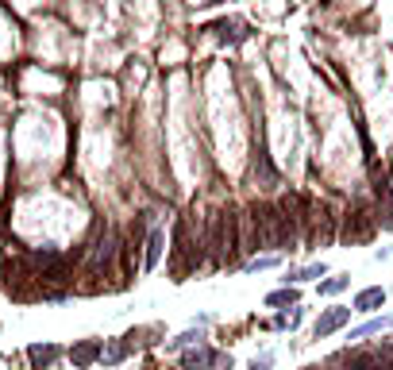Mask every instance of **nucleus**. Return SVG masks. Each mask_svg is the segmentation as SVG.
Returning <instances> with one entry per match:
<instances>
[{
    "instance_id": "nucleus-5",
    "label": "nucleus",
    "mask_w": 393,
    "mask_h": 370,
    "mask_svg": "<svg viewBox=\"0 0 393 370\" xmlns=\"http://www.w3.org/2000/svg\"><path fill=\"white\" fill-rule=\"evenodd\" d=\"M374 193H378V224L393 232V182L389 178H378Z\"/></svg>"
},
{
    "instance_id": "nucleus-11",
    "label": "nucleus",
    "mask_w": 393,
    "mask_h": 370,
    "mask_svg": "<svg viewBox=\"0 0 393 370\" xmlns=\"http://www.w3.org/2000/svg\"><path fill=\"white\" fill-rule=\"evenodd\" d=\"M378 305H386V289H382V286L362 289L359 297H354V312H370V309H378Z\"/></svg>"
},
{
    "instance_id": "nucleus-15",
    "label": "nucleus",
    "mask_w": 393,
    "mask_h": 370,
    "mask_svg": "<svg viewBox=\"0 0 393 370\" xmlns=\"http://www.w3.org/2000/svg\"><path fill=\"white\" fill-rule=\"evenodd\" d=\"M382 328H389V317H382V320H370V324H362V328H354V332H351V339H362V336H374V332H382Z\"/></svg>"
},
{
    "instance_id": "nucleus-10",
    "label": "nucleus",
    "mask_w": 393,
    "mask_h": 370,
    "mask_svg": "<svg viewBox=\"0 0 393 370\" xmlns=\"http://www.w3.org/2000/svg\"><path fill=\"white\" fill-rule=\"evenodd\" d=\"M255 178L262 182V189H270L277 182V174H274V166H270V155H266V147H258V155H255Z\"/></svg>"
},
{
    "instance_id": "nucleus-3",
    "label": "nucleus",
    "mask_w": 393,
    "mask_h": 370,
    "mask_svg": "<svg viewBox=\"0 0 393 370\" xmlns=\"http://www.w3.org/2000/svg\"><path fill=\"white\" fill-rule=\"evenodd\" d=\"M116 232H112L108 224H101L97 232H93V243H89V255H85V259H89V274H104L112 267V259H116Z\"/></svg>"
},
{
    "instance_id": "nucleus-14",
    "label": "nucleus",
    "mask_w": 393,
    "mask_h": 370,
    "mask_svg": "<svg viewBox=\"0 0 393 370\" xmlns=\"http://www.w3.org/2000/svg\"><path fill=\"white\" fill-rule=\"evenodd\" d=\"M123 355H128V344H120V339H116V344H108V347H101V359H104V363H120Z\"/></svg>"
},
{
    "instance_id": "nucleus-4",
    "label": "nucleus",
    "mask_w": 393,
    "mask_h": 370,
    "mask_svg": "<svg viewBox=\"0 0 393 370\" xmlns=\"http://www.w3.org/2000/svg\"><path fill=\"white\" fill-rule=\"evenodd\" d=\"M347 320H351V309L335 305V309H328V312H320V320L312 324V336H316V339H324V336H332L335 328H343Z\"/></svg>"
},
{
    "instance_id": "nucleus-17",
    "label": "nucleus",
    "mask_w": 393,
    "mask_h": 370,
    "mask_svg": "<svg viewBox=\"0 0 393 370\" xmlns=\"http://www.w3.org/2000/svg\"><path fill=\"white\" fill-rule=\"evenodd\" d=\"M312 278H324V262H316V267L297 270V282H312Z\"/></svg>"
},
{
    "instance_id": "nucleus-16",
    "label": "nucleus",
    "mask_w": 393,
    "mask_h": 370,
    "mask_svg": "<svg viewBox=\"0 0 393 370\" xmlns=\"http://www.w3.org/2000/svg\"><path fill=\"white\" fill-rule=\"evenodd\" d=\"M266 305H297V289H277L266 297Z\"/></svg>"
},
{
    "instance_id": "nucleus-2",
    "label": "nucleus",
    "mask_w": 393,
    "mask_h": 370,
    "mask_svg": "<svg viewBox=\"0 0 393 370\" xmlns=\"http://www.w3.org/2000/svg\"><path fill=\"white\" fill-rule=\"evenodd\" d=\"M31 262L39 267V274L35 278L46 282V286H66V282L73 278V267H70V259L58 251H51V247H43V251H35L31 255Z\"/></svg>"
},
{
    "instance_id": "nucleus-19",
    "label": "nucleus",
    "mask_w": 393,
    "mask_h": 370,
    "mask_svg": "<svg viewBox=\"0 0 393 370\" xmlns=\"http://www.w3.org/2000/svg\"><path fill=\"white\" fill-rule=\"evenodd\" d=\"M197 339H200V332H185V336H178L170 347H185V344H197Z\"/></svg>"
},
{
    "instance_id": "nucleus-1",
    "label": "nucleus",
    "mask_w": 393,
    "mask_h": 370,
    "mask_svg": "<svg viewBox=\"0 0 393 370\" xmlns=\"http://www.w3.org/2000/svg\"><path fill=\"white\" fill-rule=\"evenodd\" d=\"M235 224H239V216L232 212V208H220V212L213 216V224H208V251H213L216 262H232L235 251L243 247Z\"/></svg>"
},
{
    "instance_id": "nucleus-20",
    "label": "nucleus",
    "mask_w": 393,
    "mask_h": 370,
    "mask_svg": "<svg viewBox=\"0 0 393 370\" xmlns=\"http://www.w3.org/2000/svg\"><path fill=\"white\" fill-rule=\"evenodd\" d=\"M274 262H277V259H255L251 270H266V267H274Z\"/></svg>"
},
{
    "instance_id": "nucleus-8",
    "label": "nucleus",
    "mask_w": 393,
    "mask_h": 370,
    "mask_svg": "<svg viewBox=\"0 0 393 370\" xmlns=\"http://www.w3.org/2000/svg\"><path fill=\"white\" fill-rule=\"evenodd\" d=\"M216 363H220V355L213 347H197V351H189V355L181 359L185 370H216Z\"/></svg>"
},
{
    "instance_id": "nucleus-18",
    "label": "nucleus",
    "mask_w": 393,
    "mask_h": 370,
    "mask_svg": "<svg viewBox=\"0 0 393 370\" xmlns=\"http://www.w3.org/2000/svg\"><path fill=\"white\" fill-rule=\"evenodd\" d=\"M347 289V278H332V282H320V293H340Z\"/></svg>"
},
{
    "instance_id": "nucleus-6",
    "label": "nucleus",
    "mask_w": 393,
    "mask_h": 370,
    "mask_svg": "<svg viewBox=\"0 0 393 370\" xmlns=\"http://www.w3.org/2000/svg\"><path fill=\"white\" fill-rule=\"evenodd\" d=\"M370 232H374V224H370V216L362 212V208H354V212H347V227H343V240L354 243V240H370Z\"/></svg>"
},
{
    "instance_id": "nucleus-13",
    "label": "nucleus",
    "mask_w": 393,
    "mask_h": 370,
    "mask_svg": "<svg viewBox=\"0 0 393 370\" xmlns=\"http://www.w3.org/2000/svg\"><path fill=\"white\" fill-rule=\"evenodd\" d=\"M347 363H351V370H382V359L374 351H354Z\"/></svg>"
},
{
    "instance_id": "nucleus-9",
    "label": "nucleus",
    "mask_w": 393,
    "mask_h": 370,
    "mask_svg": "<svg viewBox=\"0 0 393 370\" xmlns=\"http://www.w3.org/2000/svg\"><path fill=\"white\" fill-rule=\"evenodd\" d=\"M58 355H62V351L54 347V344H35V347H27V359H31V366H35V370H46Z\"/></svg>"
},
{
    "instance_id": "nucleus-12",
    "label": "nucleus",
    "mask_w": 393,
    "mask_h": 370,
    "mask_svg": "<svg viewBox=\"0 0 393 370\" xmlns=\"http://www.w3.org/2000/svg\"><path fill=\"white\" fill-rule=\"evenodd\" d=\"M162 243H166V235H162V227H155V232L147 235V259H143V267L155 270L158 259H162Z\"/></svg>"
},
{
    "instance_id": "nucleus-21",
    "label": "nucleus",
    "mask_w": 393,
    "mask_h": 370,
    "mask_svg": "<svg viewBox=\"0 0 393 370\" xmlns=\"http://www.w3.org/2000/svg\"><path fill=\"white\" fill-rule=\"evenodd\" d=\"M251 370H270V359H262V363H255Z\"/></svg>"
},
{
    "instance_id": "nucleus-7",
    "label": "nucleus",
    "mask_w": 393,
    "mask_h": 370,
    "mask_svg": "<svg viewBox=\"0 0 393 370\" xmlns=\"http://www.w3.org/2000/svg\"><path fill=\"white\" fill-rule=\"evenodd\" d=\"M70 359H73V366H78V370L93 366L101 359V344H97V339H81L78 347H70Z\"/></svg>"
}]
</instances>
